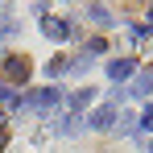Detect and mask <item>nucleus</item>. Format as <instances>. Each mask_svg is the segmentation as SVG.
<instances>
[{"label": "nucleus", "instance_id": "obj_1", "mask_svg": "<svg viewBox=\"0 0 153 153\" xmlns=\"http://www.w3.org/2000/svg\"><path fill=\"white\" fill-rule=\"evenodd\" d=\"M29 71H33V62H29L25 54H13V58L0 62V79H4V83H25Z\"/></svg>", "mask_w": 153, "mask_h": 153}, {"label": "nucleus", "instance_id": "obj_2", "mask_svg": "<svg viewBox=\"0 0 153 153\" xmlns=\"http://www.w3.org/2000/svg\"><path fill=\"white\" fill-rule=\"evenodd\" d=\"M132 91H137V95H149V91H153V71H141L137 83H132Z\"/></svg>", "mask_w": 153, "mask_h": 153}, {"label": "nucleus", "instance_id": "obj_3", "mask_svg": "<svg viewBox=\"0 0 153 153\" xmlns=\"http://www.w3.org/2000/svg\"><path fill=\"white\" fill-rule=\"evenodd\" d=\"M108 75H112V79H124V75H132V62H128V58L112 62V66H108Z\"/></svg>", "mask_w": 153, "mask_h": 153}, {"label": "nucleus", "instance_id": "obj_4", "mask_svg": "<svg viewBox=\"0 0 153 153\" xmlns=\"http://www.w3.org/2000/svg\"><path fill=\"white\" fill-rule=\"evenodd\" d=\"M112 116H116L112 108H100V112L91 116V124H95V128H108V124H112Z\"/></svg>", "mask_w": 153, "mask_h": 153}, {"label": "nucleus", "instance_id": "obj_5", "mask_svg": "<svg viewBox=\"0 0 153 153\" xmlns=\"http://www.w3.org/2000/svg\"><path fill=\"white\" fill-rule=\"evenodd\" d=\"M46 33H50V37H62L66 25H62V21H46Z\"/></svg>", "mask_w": 153, "mask_h": 153}, {"label": "nucleus", "instance_id": "obj_6", "mask_svg": "<svg viewBox=\"0 0 153 153\" xmlns=\"http://www.w3.org/2000/svg\"><path fill=\"white\" fill-rule=\"evenodd\" d=\"M141 128H153V108H145V116H141Z\"/></svg>", "mask_w": 153, "mask_h": 153}, {"label": "nucleus", "instance_id": "obj_7", "mask_svg": "<svg viewBox=\"0 0 153 153\" xmlns=\"http://www.w3.org/2000/svg\"><path fill=\"white\" fill-rule=\"evenodd\" d=\"M0 149H4V132H0Z\"/></svg>", "mask_w": 153, "mask_h": 153}]
</instances>
